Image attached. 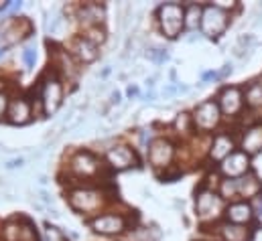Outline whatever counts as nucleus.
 Instances as JSON below:
<instances>
[{"instance_id": "473e14b6", "label": "nucleus", "mask_w": 262, "mask_h": 241, "mask_svg": "<svg viewBox=\"0 0 262 241\" xmlns=\"http://www.w3.org/2000/svg\"><path fill=\"white\" fill-rule=\"evenodd\" d=\"M138 95H140V89H138V85L130 83V85L126 87V98H128V100H136Z\"/></svg>"}, {"instance_id": "6ab92c4d", "label": "nucleus", "mask_w": 262, "mask_h": 241, "mask_svg": "<svg viewBox=\"0 0 262 241\" xmlns=\"http://www.w3.org/2000/svg\"><path fill=\"white\" fill-rule=\"evenodd\" d=\"M260 190H262V184L254 175H244L242 179H238V195L240 197L254 199V197L260 195Z\"/></svg>"}, {"instance_id": "f03ea898", "label": "nucleus", "mask_w": 262, "mask_h": 241, "mask_svg": "<svg viewBox=\"0 0 262 241\" xmlns=\"http://www.w3.org/2000/svg\"><path fill=\"white\" fill-rule=\"evenodd\" d=\"M157 20L167 39H177L185 27V8L175 2L161 4L157 10Z\"/></svg>"}, {"instance_id": "c756f323", "label": "nucleus", "mask_w": 262, "mask_h": 241, "mask_svg": "<svg viewBox=\"0 0 262 241\" xmlns=\"http://www.w3.org/2000/svg\"><path fill=\"white\" fill-rule=\"evenodd\" d=\"M8 106H10V95L6 91H0V120H6Z\"/></svg>"}, {"instance_id": "9b49d317", "label": "nucleus", "mask_w": 262, "mask_h": 241, "mask_svg": "<svg viewBox=\"0 0 262 241\" xmlns=\"http://www.w3.org/2000/svg\"><path fill=\"white\" fill-rule=\"evenodd\" d=\"M222 197L215 195L213 190H199L195 199V209L197 215L201 219H215L222 211Z\"/></svg>"}, {"instance_id": "a211bd4d", "label": "nucleus", "mask_w": 262, "mask_h": 241, "mask_svg": "<svg viewBox=\"0 0 262 241\" xmlns=\"http://www.w3.org/2000/svg\"><path fill=\"white\" fill-rule=\"evenodd\" d=\"M262 150V126H254L246 132L242 140V152L246 154H256Z\"/></svg>"}, {"instance_id": "ddd939ff", "label": "nucleus", "mask_w": 262, "mask_h": 241, "mask_svg": "<svg viewBox=\"0 0 262 241\" xmlns=\"http://www.w3.org/2000/svg\"><path fill=\"white\" fill-rule=\"evenodd\" d=\"M69 53H71V57L77 61V63L90 65V63L98 61V57H100V47H96L94 43H90V41L81 35V37H75V39H73V43H71V47H69Z\"/></svg>"}, {"instance_id": "412c9836", "label": "nucleus", "mask_w": 262, "mask_h": 241, "mask_svg": "<svg viewBox=\"0 0 262 241\" xmlns=\"http://www.w3.org/2000/svg\"><path fill=\"white\" fill-rule=\"evenodd\" d=\"M161 233L157 229H148V227H134L128 229L126 239L128 241H159Z\"/></svg>"}, {"instance_id": "2eb2a0df", "label": "nucleus", "mask_w": 262, "mask_h": 241, "mask_svg": "<svg viewBox=\"0 0 262 241\" xmlns=\"http://www.w3.org/2000/svg\"><path fill=\"white\" fill-rule=\"evenodd\" d=\"M242 104H244V100H242L240 87H226L220 95V110L228 116L238 114L242 110Z\"/></svg>"}, {"instance_id": "5701e85b", "label": "nucleus", "mask_w": 262, "mask_h": 241, "mask_svg": "<svg viewBox=\"0 0 262 241\" xmlns=\"http://www.w3.org/2000/svg\"><path fill=\"white\" fill-rule=\"evenodd\" d=\"M246 104L252 106V108L262 106V83H252L246 89Z\"/></svg>"}, {"instance_id": "f8f14e48", "label": "nucleus", "mask_w": 262, "mask_h": 241, "mask_svg": "<svg viewBox=\"0 0 262 241\" xmlns=\"http://www.w3.org/2000/svg\"><path fill=\"white\" fill-rule=\"evenodd\" d=\"M75 16H77V20L85 29L102 27V22L106 18V6L104 4H98V2H85V4H79L77 6Z\"/></svg>"}, {"instance_id": "4c0bfd02", "label": "nucleus", "mask_w": 262, "mask_h": 241, "mask_svg": "<svg viewBox=\"0 0 262 241\" xmlns=\"http://www.w3.org/2000/svg\"><path fill=\"white\" fill-rule=\"evenodd\" d=\"M6 51H8V49H6V47H0V59H2V57H4V55H6Z\"/></svg>"}, {"instance_id": "393cba45", "label": "nucleus", "mask_w": 262, "mask_h": 241, "mask_svg": "<svg viewBox=\"0 0 262 241\" xmlns=\"http://www.w3.org/2000/svg\"><path fill=\"white\" fill-rule=\"evenodd\" d=\"M220 197H224V199H234V197H238V179H226V181H222Z\"/></svg>"}, {"instance_id": "0eeeda50", "label": "nucleus", "mask_w": 262, "mask_h": 241, "mask_svg": "<svg viewBox=\"0 0 262 241\" xmlns=\"http://www.w3.org/2000/svg\"><path fill=\"white\" fill-rule=\"evenodd\" d=\"M193 126L197 130H203V132H209L217 126V122L222 118V110H220V104L213 102V100H207V102H201L193 112Z\"/></svg>"}, {"instance_id": "f257e3e1", "label": "nucleus", "mask_w": 262, "mask_h": 241, "mask_svg": "<svg viewBox=\"0 0 262 241\" xmlns=\"http://www.w3.org/2000/svg\"><path fill=\"white\" fill-rule=\"evenodd\" d=\"M63 98H66V87L61 77L53 69H47L37 83V98H35L41 106V114L43 116L57 114V110L63 106Z\"/></svg>"}, {"instance_id": "7ed1b4c3", "label": "nucleus", "mask_w": 262, "mask_h": 241, "mask_svg": "<svg viewBox=\"0 0 262 241\" xmlns=\"http://www.w3.org/2000/svg\"><path fill=\"white\" fill-rule=\"evenodd\" d=\"M67 201H69V207L73 211L85 215V213L98 211L104 205V195L96 188H90V186H77V188L69 190Z\"/></svg>"}, {"instance_id": "cd10ccee", "label": "nucleus", "mask_w": 262, "mask_h": 241, "mask_svg": "<svg viewBox=\"0 0 262 241\" xmlns=\"http://www.w3.org/2000/svg\"><path fill=\"white\" fill-rule=\"evenodd\" d=\"M191 124H193V118H191L189 114H179V116H177V120H175V128H177V130L187 132Z\"/></svg>"}, {"instance_id": "4be33fe9", "label": "nucleus", "mask_w": 262, "mask_h": 241, "mask_svg": "<svg viewBox=\"0 0 262 241\" xmlns=\"http://www.w3.org/2000/svg\"><path fill=\"white\" fill-rule=\"evenodd\" d=\"M83 37H85L90 43H94L96 47H100V45H104V43H106L108 33H106V29H104V27H92V29H85Z\"/></svg>"}, {"instance_id": "f3484780", "label": "nucleus", "mask_w": 262, "mask_h": 241, "mask_svg": "<svg viewBox=\"0 0 262 241\" xmlns=\"http://www.w3.org/2000/svg\"><path fill=\"white\" fill-rule=\"evenodd\" d=\"M232 152H234V140H232L228 134L215 136V140H213V144H211V158L224 162Z\"/></svg>"}, {"instance_id": "b1692460", "label": "nucleus", "mask_w": 262, "mask_h": 241, "mask_svg": "<svg viewBox=\"0 0 262 241\" xmlns=\"http://www.w3.org/2000/svg\"><path fill=\"white\" fill-rule=\"evenodd\" d=\"M201 12H203V8H199V6H195V4H191V6L185 10V27L195 29L197 25H201Z\"/></svg>"}, {"instance_id": "aec40b11", "label": "nucleus", "mask_w": 262, "mask_h": 241, "mask_svg": "<svg viewBox=\"0 0 262 241\" xmlns=\"http://www.w3.org/2000/svg\"><path fill=\"white\" fill-rule=\"evenodd\" d=\"M220 233L224 241H250V231L244 225H234V223H224L220 227Z\"/></svg>"}, {"instance_id": "e433bc0d", "label": "nucleus", "mask_w": 262, "mask_h": 241, "mask_svg": "<svg viewBox=\"0 0 262 241\" xmlns=\"http://www.w3.org/2000/svg\"><path fill=\"white\" fill-rule=\"evenodd\" d=\"M39 184H41V186H47V184H49V179H47L45 175H41V177H39Z\"/></svg>"}, {"instance_id": "c9c22d12", "label": "nucleus", "mask_w": 262, "mask_h": 241, "mask_svg": "<svg viewBox=\"0 0 262 241\" xmlns=\"http://www.w3.org/2000/svg\"><path fill=\"white\" fill-rule=\"evenodd\" d=\"M110 71H112V65H106V67L102 69V73H98V77H100V79H106V77L110 75Z\"/></svg>"}, {"instance_id": "6e6552de", "label": "nucleus", "mask_w": 262, "mask_h": 241, "mask_svg": "<svg viewBox=\"0 0 262 241\" xmlns=\"http://www.w3.org/2000/svg\"><path fill=\"white\" fill-rule=\"evenodd\" d=\"M146 154H148V162L152 168H169L171 160H173V154H175V148L173 144L167 140V138H155L150 142V146L146 148Z\"/></svg>"}, {"instance_id": "72a5a7b5", "label": "nucleus", "mask_w": 262, "mask_h": 241, "mask_svg": "<svg viewBox=\"0 0 262 241\" xmlns=\"http://www.w3.org/2000/svg\"><path fill=\"white\" fill-rule=\"evenodd\" d=\"M39 199H41V201H43L47 207H51V205H53V197H51V195H49L45 188H41V190H39Z\"/></svg>"}, {"instance_id": "c85d7f7f", "label": "nucleus", "mask_w": 262, "mask_h": 241, "mask_svg": "<svg viewBox=\"0 0 262 241\" xmlns=\"http://www.w3.org/2000/svg\"><path fill=\"white\" fill-rule=\"evenodd\" d=\"M23 61H25L27 69H33V67H35V61H37V51H35L33 47H27V49L23 51Z\"/></svg>"}, {"instance_id": "f704fd0d", "label": "nucleus", "mask_w": 262, "mask_h": 241, "mask_svg": "<svg viewBox=\"0 0 262 241\" xmlns=\"http://www.w3.org/2000/svg\"><path fill=\"white\" fill-rule=\"evenodd\" d=\"M228 73H232V63H226V65H224V69H222V71L217 73V79H222V77H226Z\"/></svg>"}, {"instance_id": "423d86ee", "label": "nucleus", "mask_w": 262, "mask_h": 241, "mask_svg": "<svg viewBox=\"0 0 262 241\" xmlns=\"http://www.w3.org/2000/svg\"><path fill=\"white\" fill-rule=\"evenodd\" d=\"M228 12L226 10H222L220 6H205L203 8V12H201V33L205 35V37H209V39H215V37H220L224 31H226V27H228Z\"/></svg>"}, {"instance_id": "1a4fd4ad", "label": "nucleus", "mask_w": 262, "mask_h": 241, "mask_svg": "<svg viewBox=\"0 0 262 241\" xmlns=\"http://www.w3.org/2000/svg\"><path fill=\"white\" fill-rule=\"evenodd\" d=\"M106 162H108V166L112 171L122 173V171H128L132 166H136L138 164V158H136V152L132 150L130 146L118 144V146H112L106 152Z\"/></svg>"}, {"instance_id": "dca6fc26", "label": "nucleus", "mask_w": 262, "mask_h": 241, "mask_svg": "<svg viewBox=\"0 0 262 241\" xmlns=\"http://www.w3.org/2000/svg\"><path fill=\"white\" fill-rule=\"evenodd\" d=\"M226 217H228V223L246 225L254 219V211H252V205H248V203H232L226 209Z\"/></svg>"}, {"instance_id": "bb28decb", "label": "nucleus", "mask_w": 262, "mask_h": 241, "mask_svg": "<svg viewBox=\"0 0 262 241\" xmlns=\"http://www.w3.org/2000/svg\"><path fill=\"white\" fill-rule=\"evenodd\" d=\"M25 164H27V158L25 156H12V158H8V160L2 162V168L4 171H16V168H23Z\"/></svg>"}, {"instance_id": "39448f33", "label": "nucleus", "mask_w": 262, "mask_h": 241, "mask_svg": "<svg viewBox=\"0 0 262 241\" xmlns=\"http://www.w3.org/2000/svg\"><path fill=\"white\" fill-rule=\"evenodd\" d=\"M102 171V162L90 150H79L69 160V173L77 179H94Z\"/></svg>"}, {"instance_id": "9d476101", "label": "nucleus", "mask_w": 262, "mask_h": 241, "mask_svg": "<svg viewBox=\"0 0 262 241\" xmlns=\"http://www.w3.org/2000/svg\"><path fill=\"white\" fill-rule=\"evenodd\" d=\"M31 120H33V102L25 95L12 98L6 112V122L12 126H27Z\"/></svg>"}, {"instance_id": "4468645a", "label": "nucleus", "mask_w": 262, "mask_h": 241, "mask_svg": "<svg viewBox=\"0 0 262 241\" xmlns=\"http://www.w3.org/2000/svg\"><path fill=\"white\" fill-rule=\"evenodd\" d=\"M220 168L228 179H242L250 168V158L246 152H232Z\"/></svg>"}, {"instance_id": "2f4dec72", "label": "nucleus", "mask_w": 262, "mask_h": 241, "mask_svg": "<svg viewBox=\"0 0 262 241\" xmlns=\"http://www.w3.org/2000/svg\"><path fill=\"white\" fill-rule=\"evenodd\" d=\"M122 104V93L118 89L110 91V106H120Z\"/></svg>"}, {"instance_id": "7c9ffc66", "label": "nucleus", "mask_w": 262, "mask_h": 241, "mask_svg": "<svg viewBox=\"0 0 262 241\" xmlns=\"http://www.w3.org/2000/svg\"><path fill=\"white\" fill-rule=\"evenodd\" d=\"M61 25H63V16H61V14L53 16V20L47 25V33H49V35H57V31L61 29Z\"/></svg>"}, {"instance_id": "20e7f679", "label": "nucleus", "mask_w": 262, "mask_h": 241, "mask_svg": "<svg viewBox=\"0 0 262 241\" xmlns=\"http://www.w3.org/2000/svg\"><path fill=\"white\" fill-rule=\"evenodd\" d=\"M90 227L100 235H120L128 231V219L122 213H98L90 219Z\"/></svg>"}, {"instance_id": "a878e982", "label": "nucleus", "mask_w": 262, "mask_h": 241, "mask_svg": "<svg viewBox=\"0 0 262 241\" xmlns=\"http://www.w3.org/2000/svg\"><path fill=\"white\" fill-rule=\"evenodd\" d=\"M144 57H146V59H150L152 63H155V65H161V63H165V61L169 59V53H167L165 49H157V47H150V49H146Z\"/></svg>"}]
</instances>
